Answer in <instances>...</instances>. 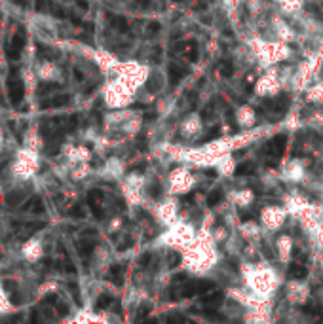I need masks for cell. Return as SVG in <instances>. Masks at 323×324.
I'll return each mask as SVG.
<instances>
[{"label": "cell", "mask_w": 323, "mask_h": 324, "mask_svg": "<svg viewBox=\"0 0 323 324\" xmlns=\"http://www.w3.org/2000/svg\"><path fill=\"white\" fill-rule=\"evenodd\" d=\"M8 95H10V100L14 104H19L23 100V95H25V87L21 84L19 76H17V71H12L10 76H8Z\"/></svg>", "instance_id": "1"}, {"label": "cell", "mask_w": 323, "mask_h": 324, "mask_svg": "<svg viewBox=\"0 0 323 324\" xmlns=\"http://www.w3.org/2000/svg\"><path fill=\"white\" fill-rule=\"evenodd\" d=\"M25 40H27V32H25V28H17V32H15L14 36H12V40L8 44V59H19L21 55V51H23V46H25Z\"/></svg>", "instance_id": "2"}, {"label": "cell", "mask_w": 323, "mask_h": 324, "mask_svg": "<svg viewBox=\"0 0 323 324\" xmlns=\"http://www.w3.org/2000/svg\"><path fill=\"white\" fill-rule=\"evenodd\" d=\"M69 102V97L67 95H59V97H54V99H48V100H42V108H52V106H65Z\"/></svg>", "instance_id": "3"}, {"label": "cell", "mask_w": 323, "mask_h": 324, "mask_svg": "<svg viewBox=\"0 0 323 324\" xmlns=\"http://www.w3.org/2000/svg\"><path fill=\"white\" fill-rule=\"evenodd\" d=\"M23 211H30V212H34V214H40V212H44L42 199H40V198H32L29 203H27V205H23Z\"/></svg>", "instance_id": "4"}, {"label": "cell", "mask_w": 323, "mask_h": 324, "mask_svg": "<svg viewBox=\"0 0 323 324\" xmlns=\"http://www.w3.org/2000/svg\"><path fill=\"white\" fill-rule=\"evenodd\" d=\"M25 198V192H21V190H15V192H10L8 194V205H17V203H21Z\"/></svg>", "instance_id": "5"}, {"label": "cell", "mask_w": 323, "mask_h": 324, "mask_svg": "<svg viewBox=\"0 0 323 324\" xmlns=\"http://www.w3.org/2000/svg\"><path fill=\"white\" fill-rule=\"evenodd\" d=\"M283 141H285L283 137H278V139H274V141H272V144H270V152H272V154H274V152H276V154H279V152L283 150Z\"/></svg>", "instance_id": "6"}, {"label": "cell", "mask_w": 323, "mask_h": 324, "mask_svg": "<svg viewBox=\"0 0 323 324\" xmlns=\"http://www.w3.org/2000/svg\"><path fill=\"white\" fill-rule=\"evenodd\" d=\"M289 273H291L293 277H304V275H306V269L302 268V266H298V264H293L291 269H289Z\"/></svg>", "instance_id": "7"}, {"label": "cell", "mask_w": 323, "mask_h": 324, "mask_svg": "<svg viewBox=\"0 0 323 324\" xmlns=\"http://www.w3.org/2000/svg\"><path fill=\"white\" fill-rule=\"evenodd\" d=\"M169 72H171V80H173V82H175L179 76H183V74H185V71H183V69H177V67H171V69H169Z\"/></svg>", "instance_id": "8"}, {"label": "cell", "mask_w": 323, "mask_h": 324, "mask_svg": "<svg viewBox=\"0 0 323 324\" xmlns=\"http://www.w3.org/2000/svg\"><path fill=\"white\" fill-rule=\"evenodd\" d=\"M110 301H112V299H110L108 296H103L101 299H99V301H97V309H105V307H107Z\"/></svg>", "instance_id": "9"}, {"label": "cell", "mask_w": 323, "mask_h": 324, "mask_svg": "<svg viewBox=\"0 0 323 324\" xmlns=\"http://www.w3.org/2000/svg\"><path fill=\"white\" fill-rule=\"evenodd\" d=\"M36 10H38V12L46 10V0H36Z\"/></svg>", "instance_id": "10"}, {"label": "cell", "mask_w": 323, "mask_h": 324, "mask_svg": "<svg viewBox=\"0 0 323 324\" xmlns=\"http://www.w3.org/2000/svg\"><path fill=\"white\" fill-rule=\"evenodd\" d=\"M14 2L21 8H29V0H14Z\"/></svg>", "instance_id": "11"}, {"label": "cell", "mask_w": 323, "mask_h": 324, "mask_svg": "<svg viewBox=\"0 0 323 324\" xmlns=\"http://www.w3.org/2000/svg\"><path fill=\"white\" fill-rule=\"evenodd\" d=\"M220 199V192H217V194H213V196H211V198H209V203H211V205H213V203H217V201H219Z\"/></svg>", "instance_id": "12"}]
</instances>
